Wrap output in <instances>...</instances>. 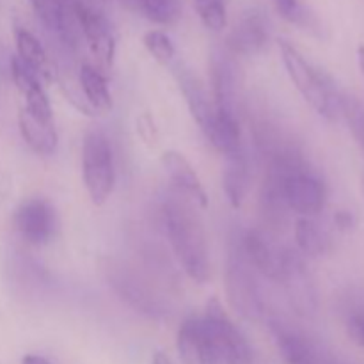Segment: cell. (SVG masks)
<instances>
[{"mask_svg":"<svg viewBox=\"0 0 364 364\" xmlns=\"http://www.w3.org/2000/svg\"><path fill=\"white\" fill-rule=\"evenodd\" d=\"M100 265L107 284L135 313L151 320H162L169 315L167 299L137 267L116 258H102Z\"/></svg>","mask_w":364,"mask_h":364,"instance_id":"cell-3","label":"cell"},{"mask_svg":"<svg viewBox=\"0 0 364 364\" xmlns=\"http://www.w3.org/2000/svg\"><path fill=\"white\" fill-rule=\"evenodd\" d=\"M146 16L159 25H173L181 14L180 0H137Z\"/></svg>","mask_w":364,"mask_h":364,"instance_id":"cell-27","label":"cell"},{"mask_svg":"<svg viewBox=\"0 0 364 364\" xmlns=\"http://www.w3.org/2000/svg\"><path fill=\"white\" fill-rule=\"evenodd\" d=\"M13 230L28 245L50 244L59 230L55 206L41 196L23 199L13 213Z\"/></svg>","mask_w":364,"mask_h":364,"instance_id":"cell-9","label":"cell"},{"mask_svg":"<svg viewBox=\"0 0 364 364\" xmlns=\"http://www.w3.org/2000/svg\"><path fill=\"white\" fill-rule=\"evenodd\" d=\"M199 208L174 192L164 199L160 215L173 255L185 276L196 284L210 279V252Z\"/></svg>","mask_w":364,"mask_h":364,"instance_id":"cell-1","label":"cell"},{"mask_svg":"<svg viewBox=\"0 0 364 364\" xmlns=\"http://www.w3.org/2000/svg\"><path fill=\"white\" fill-rule=\"evenodd\" d=\"M277 284H281L283 288L284 297L295 315L301 318H313L316 315L318 291H316L315 279L306 265L304 256L299 255L295 249L287 247L284 251Z\"/></svg>","mask_w":364,"mask_h":364,"instance_id":"cell-6","label":"cell"},{"mask_svg":"<svg viewBox=\"0 0 364 364\" xmlns=\"http://www.w3.org/2000/svg\"><path fill=\"white\" fill-rule=\"evenodd\" d=\"M142 45L148 50L149 55L162 66H169L176 59V48L174 43L171 41L169 36L160 28H151V31L144 32L142 36Z\"/></svg>","mask_w":364,"mask_h":364,"instance_id":"cell-24","label":"cell"},{"mask_svg":"<svg viewBox=\"0 0 364 364\" xmlns=\"http://www.w3.org/2000/svg\"><path fill=\"white\" fill-rule=\"evenodd\" d=\"M14 46H16V57L43 82L52 84L57 77V70L50 59L48 52L41 45L38 38L28 28H14Z\"/></svg>","mask_w":364,"mask_h":364,"instance_id":"cell-18","label":"cell"},{"mask_svg":"<svg viewBox=\"0 0 364 364\" xmlns=\"http://www.w3.org/2000/svg\"><path fill=\"white\" fill-rule=\"evenodd\" d=\"M345 331L355 345L364 347V304H355L347 309Z\"/></svg>","mask_w":364,"mask_h":364,"instance_id":"cell-29","label":"cell"},{"mask_svg":"<svg viewBox=\"0 0 364 364\" xmlns=\"http://www.w3.org/2000/svg\"><path fill=\"white\" fill-rule=\"evenodd\" d=\"M272 4L277 13L290 23L301 28H308L311 32L318 31V21L313 18L311 11L301 0H272Z\"/></svg>","mask_w":364,"mask_h":364,"instance_id":"cell-26","label":"cell"},{"mask_svg":"<svg viewBox=\"0 0 364 364\" xmlns=\"http://www.w3.org/2000/svg\"><path fill=\"white\" fill-rule=\"evenodd\" d=\"M210 87L212 102L217 112L230 114L238 117V102H240L242 75L237 57L226 50V46H217L208 57Z\"/></svg>","mask_w":364,"mask_h":364,"instance_id":"cell-7","label":"cell"},{"mask_svg":"<svg viewBox=\"0 0 364 364\" xmlns=\"http://www.w3.org/2000/svg\"><path fill=\"white\" fill-rule=\"evenodd\" d=\"M75 2H80V4H95V2H92V0H71V4H75Z\"/></svg>","mask_w":364,"mask_h":364,"instance_id":"cell-37","label":"cell"},{"mask_svg":"<svg viewBox=\"0 0 364 364\" xmlns=\"http://www.w3.org/2000/svg\"><path fill=\"white\" fill-rule=\"evenodd\" d=\"M151 364H173V361H171V358L164 350H156L151 355Z\"/></svg>","mask_w":364,"mask_h":364,"instance_id":"cell-34","label":"cell"},{"mask_svg":"<svg viewBox=\"0 0 364 364\" xmlns=\"http://www.w3.org/2000/svg\"><path fill=\"white\" fill-rule=\"evenodd\" d=\"M334 226L338 228V230L341 231H347V230H352L355 224V219L354 215H352L348 210H338L336 213H334Z\"/></svg>","mask_w":364,"mask_h":364,"instance_id":"cell-32","label":"cell"},{"mask_svg":"<svg viewBox=\"0 0 364 364\" xmlns=\"http://www.w3.org/2000/svg\"><path fill=\"white\" fill-rule=\"evenodd\" d=\"M194 9L203 27L223 32L228 23V0H194Z\"/></svg>","mask_w":364,"mask_h":364,"instance_id":"cell-25","label":"cell"},{"mask_svg":"<svg viewBox=\"0 0 364 364\" xmlns=\"http://www.w3.org/2000/svg\"><path fill=\"white\" fill-rule=\"evenodd\" d=\"M20 364H52L48 361V359H45L43 355H38V354H27L21 358Z\"/></svg>","mask_w":364,"mask_h":364,"instance_id":"cell-33","label":"cell"},{"mask_svg":"<svg viewBox=\"0 0 364 364\" xmlns=\"http://www.w3.org/2000/svg\"><path fill=\"white\" fill-rule=\"evenodd\" d=\"M358 63H359V70H361L363 78H364V45L358 46Z\"/></svg>","mask_w":364,"mask_h":364,"instance_id":"cell-35","label":"cell"},{"mask_svg":"<svg viewBox=\"0 0 364 364\" xmlns=\"http://www.w3.org/2000/svg\"><path fill=\"white\" fill-rule=\"evenodd\" d=\"M341 117H345L348 130L364 153V102L354 96L343 95L341 100Z\"/></svg>","mask_w":364,"mask_h":364,"instance_id":"cell-28","label":"cell"},{"mask_svg":"<svg viewBox=\"0 0 364 364\" xmlns=\"http://www.w3.org/2000/svg\"><path fill=\"white\" fill-rule=\"evenodd\" d=\"M361 192H363V198H364V173H363V176H361Z\"/></svg>","mask_w":364,"mask_h":364,"instance_id":"cell-38","label":"cell"},{"mask_svg":"<svg viewBox=\"0 0 364 364\" xmlns=\"http://www.w3.org/2000/svg\"><path fill=\"white\" fill-rule=\"evenodd\" d=\"M135 132L141 137V141L149 148H153L159 142V128H156L155 119L149 112L139 114L137 119H135Z\"/></svg>","mask_w":364,"mask_h":364,"instance_id":"cell-30","label":"cell"},{"mask_svg":"<svg viewBox=\"0 0 364 364\" xmlns=\"http://www.w3.org/2000/svg\"><path fill=\"white\" fill-rule=\"evenodd\" d=\"M176 348L183 364L208 363V345H206L201 316H188L187 320H183L176 334Z\"/></svg>","mask_w":364,"mask_h":364,"instance_id":"cell-22","label":"cell"},{"mask_svg":"<svg viewBox=\"0 0 364 364\" xmlns=\"http://www.w3.org/2000/svg\"><path fill=\"white\" fill-rule=\"evenodd\" d=\"M160 166H162L166 176L169 178L176 194L191 201L196 208H208V194H206L196 169L183 153L176 151V149H166L160 155Z\"/></svg>","mask_w":364,"mask_h":364,"instance_id":"cell-15","label":"cell"},{"mask_svg":"<svg viewBox=\"0 0 364 364\" xmlns=\"http://www.w3.org/2000/svg\"><path fill=\"white\" fill-rule=\"evenodd\" d=\"M277 46L284 70L304 102L326 119L336 121L341 117L343 92L334 84L333 77L322 68L309 63L287 39H277Z\"/></svg>","mask_w":364,"mask_h":364,"instance_id":"cell-2","label":"cell"},{"mask_svg":"<svg viewBox=\"0 0 364 364\" xmlns=\"http://www.w3.org/2000/svg\"><path fill=\"white\" fill-rule=\"evenodd\" d=\"M82 180L95 206H103L116 187V159L109 137L89 130L82 141Z\"/></svg>","mask_w":364,"mask_h":364,"instance_id":"cell-5","label":"cell"},{"mask_svg":"<svg viewBox=\"0 0 364 364\" xmlns=\"http://www.w3.org/2000/svg\"><path fill=\"white\" fill-rule=\"evenodd\" d=\"M78 85L84 95L85 103L91 107L95 114H109L114 107L112 95H110L107 77L102 70L91 63H84L78 68L77 75Z\"/></svg>","mask_w":364,"mask_h":364,"instance_id":"cell-21","label":"cell"},{"mask_svg":"<svg viewBox=\"0 0 364 364\" xmlns=\"http://www.w3.org/2000/svg\"><path fill=\"white\" fill-rule=\"evenodd\" d=\"M270 20L262 7L247 9L228 34L226 50L235 57H255L265 52L270 43Z\"/></svg>","mask_w":364,"mask_h":364,"instance_id":"cell-13","label":"cell"},{"mask_svg":"<svg viewBox=\"0 0 364 364\" xmlns=\"http://www.w3.org/2000/svg\"><path fill=\"white\" fill-rule=\"evenodd\" d=\"M224 288H226L228 304L238 316L249 322H259L265 318V302H263L262 288L256 279V270L245 259L238 240L231 242L228 252Z\"/></svg>","mask_w":364,"mask_h":364,"instance_id":"cell-4","label":"cell"},{"mask_svg":"<svg viewBox=\"0 0 364 364\" xmlns=\"http://www.w3.org/2000/svg\"><path fill=\"white\" fill-rule=\"evenodd\" d=\"M220 181H223L224 196H226L231 208H242L244 201L247 199L249 191H251L252 181L251 159H249L245 148L235 155L226 156Z\"/></svg>","mask_w":364,"mask_h":364,"instance_id":"cell-19","label":"cell"},{"mask_svg":"<svg viewBox=\"0 0 364 364\" xmlns=\"http://www.w3.org/2000/svg\"><path fill=\"white\" fill-rule=\"evenodd\" d=\"M270 333L284 364H340L308 333L281 318L269 320Z\"/></svg>","mask_w":364,"mask_h":364,"instance_id":"cell-10","label":"cell"},{"mask_svg":"<svg viewBox=\"0 0 364 364\" xmlns=\"http://www.w3.org/2000/svg\"><path fill=\"white\" fill-rule=\"evenodd\" d=\"M206 345H208V363L206 364H238L237 359L233 358V354L230 350H226L224 347L212 343L208 340H206Z\"/></svg>","mask_w":364,"mask_h":364,"instance_id":"cell-31","label":"cell"},{"mask_svg":"<svg viewBox=\"0 0 364 364\" xmlns=\"http://www.w3.org/2000/svg\"><path fill=\"white\" fill-rule=\"evenodd\" d=\"M18 130L25 144L39 156H50L57 151L59 134L53 121H41L21 107L18 112Z\"/></svg>","mask_w":364,"mask_h":364,"instance_id":"cell-20","label":"cell"},{"mask_svg":"<svg viewBox=\"0 0 364 364\" xmlns=\"http://www.w3.org/2000/svg\"><path fill=\"white\" fill-rule=\"evenodd\" d=\"M201 323L206 340L230 350L238 364H251V345L245 340L242 331L235 326L231 316L224 309L223 302L217 297L208 299V302H206L205 313L201 316Z\"/></svg>","mask_w":364,"mask_h":364,"instance_id":"cell-11","label":"cell"},{"mask_svg":"<svg viewBox=\"0 0 364 364\" xmlns=\"http://www.w3.org/2000/svg\"><path fill=\"white\" fill-rule=\"evenodd\" d=\"M36 16L66 46L77 45V20L71 0H31Z\"/></svg>","mask_w":364,"mask_h":364,"instance_id":"cell-17","label":"cell"},{"mask_svg":"<svg viewBox=\"0 0 364 364\" xmlns=\"http://www.w3.org/2000/svg\"><path fill=\"white\" fill-rule=\"evenodd\" d=\"M237 240L245 259L256 270V274L277 283L287 247L277 244L272 231L265 228H251L244 231Z\"/></svg>","mask_w":364,"mask_h":364,"instance_id":"cell-12","label":"cell"},{"mask_svg":"<svg viewBox=\"0 0 364 364\" xmlns=\"http://www.w3.org/2000/svg\"><path fill=\"white\" fill-rule=\"evenodd\" d=\"M171 71L176 78V84L180 87L181 95H183L192 119L198 123L199 130L206 135L212 128L213 117H215V107H213L212 96L206 91L201 78L183 60H174L171 64Z\"/></svg>","mask_w":364,"mask_h":364,"instance_id":"cell-14","label":"cell"},{"mask_svg":"<svg viewBox=\"0 0 364 364\" xmlns=\"http://www.w3.org/2000/svg\"><path fill=\"white\" fill-rule=\"evenodd\" d=\"M73 14L77 20L78 31L95 59L96 68L103 73L112 70L116 60V36L107 18L100 13L95 4H73Z\"/></svg>","mask_w":364,"mask_h":364,"instance_id":"cell-8","label":"cell"},{"mask_svg":"<svg viewBox=\"0 0 364 364\" xmlns=\"http://www.w3.org/2000/svg\"><path fill=\"white\" fill-rule=\"evenodd\" d=\"M9 75L14 87L23 100V109L38 119L53 121L52 103L46 95L45 85L16 55H11Z\"/></svg>","mask_w":364,"mask_h":364,"instance_id":"cell-16","label":"cell"},{"mask_svg":"<svg viewBox=\"0 0 364 364\" xmlns=\"http://www.w3.org/2000/svg\"><path fill=\"white\" fill-rule=\"evenodd\" d=\"M117 2H121V4H123V6H128V7L137 6V0H117Z\"/></svg>","mask_w":364,"mask_h":364,"instance_id":"cell-36","label":"cell"},{"mask_svg":"<svg viewBox=\"0 0 364 364\" xmlns=\"http://www.w3.org/2000/svg\"><path fill=\"white\" fill-rule=\"evenodd\" d=\"M297 252L304 258H322L331 251V237L313 217H299L294 224Z\"/></svg>","mask_w":364,"mask_h":364,"instance_id":"cell-23","label":"cell"}]
</instances>
